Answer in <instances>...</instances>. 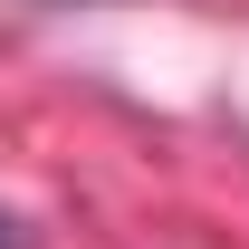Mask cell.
<instances>
[{
  "instance_id": "1",
  "label": "cell",
  "mask_w": 249,
  "mask_h": 249,
  "mask_svg": "<svg viewBox=\"0 0 249 249\" xmlns=\"http://www.w3.org/2000/svg\"><path fill=\"white\" fill-rule=\"evenodd\" d=\"M0 249H29V240H19V220H10V211H0Z\"/></svg>"
}]
</instances>
